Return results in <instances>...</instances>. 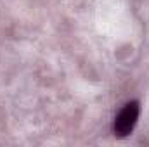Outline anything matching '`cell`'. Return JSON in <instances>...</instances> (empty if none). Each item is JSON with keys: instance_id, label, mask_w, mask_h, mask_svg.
Returning a JSON list of instances; mask_svg holds the SVG:
<instances>
[{"instance_id": "6da1fadb", "label": "cell", "mask_w": 149, "mask_h": 147, "mask_svg": "<svg viewBox=\"0 0 149 147\" xmlns=\"http://www.w3.org/2000/svg\"><path fill=\"white\" fill-rule=\"evenodd\" d=\"M139 118V102H128L125 107L120 111V114L114 119V135L118 137H127L134 130L135 123Z\"/></svg>"}]
</instances>
